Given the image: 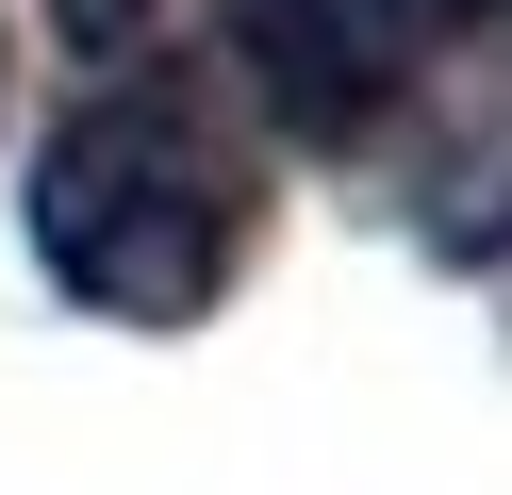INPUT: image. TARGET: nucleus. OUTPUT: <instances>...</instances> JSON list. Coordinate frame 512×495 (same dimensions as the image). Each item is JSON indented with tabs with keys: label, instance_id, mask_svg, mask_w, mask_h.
<instances>
[{
	"label": "nucleus",
	"instance_id": "obj_1",
	"mask_svg": "<svg viewBox=\"0 0 512 495\" xmlns=\"http://www.w3.org/2000/svg\"><path fill=\"white\" fill-rule=\"evenodd\" d=\"M248 248V149L182 99H83L34 149V264L133 330H182Z\"/></svg>",
	"mask_w": 512,
	"mask_h": 495
},
{
	"label": "nucleus",
	"instance_id": "obj_2",
	"mask_svg": "<svg viewBox=\"0 0 512 495\" xmlns=\"http://www.w3.org/2000/svg\"><path fill=\"white\" fill-rule=\"evenodd\" d=\"M496 0H232V50L248 83H265V116H298L314 149H347V132H380L413 99V66L446 50V33H479Z\"/></svg>",
	"mask_w": 512,
	"mask_h": 495
}]
</instances>
